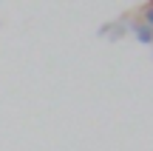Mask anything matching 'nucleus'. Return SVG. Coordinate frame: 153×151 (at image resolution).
<instances>
[{
  "instance_id": "nucleus-1",
  "label": "nucleus",
  "mask_w": 153,
  "mask_h": 151,
  "mask_svg": "<svg viewBox=\"0 0 153 151\" xmlns=\"http://www.w3.org/2000/svg\"><path fill=\"white\" fill-rule=\"evenodd\" d=\"M131 32L136 34V40H139L142 46H150V43H153V29H148L142 20H136V23H133V26H131Z\"/></svg>"
},
{
  "instance_id": "nucleus-2",
  "label": "nucleus",
  "mask_w": 153,
  "mask_h": 151,
  "mask_svg": "<svg viewBox=\"0 0 153 151\" xmlns=\"http://www.w3.org/2000/svg\"><path fill=\"white\" fill-rule=\"evenodd\" d=\"M142 23L148 29H153V6H142Z\"/></svg>"
},
{
  "instance_id": "nucleus-3",
  "label": "nucleus",
  "mask_w": 153,
  "mask_h": 151,
  "mask_svg": "<svg viewBox=\"0 0 153 151\" xmlns=\"http://www.w3.org/2000/svg\"><path fill=\"white\" fill-rule=\"evenodd\" d=\"M148 6H153V0H148Z\"/></svg>"
}]
</instances>
